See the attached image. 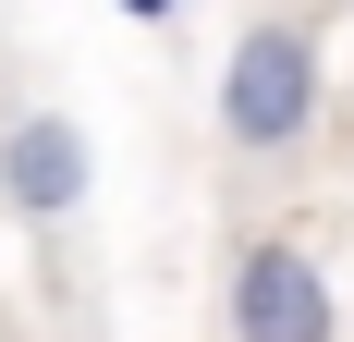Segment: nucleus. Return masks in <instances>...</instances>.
Wrapping results in <instances>:
<instances>
[{
  "mask_svg": "<svg viewBox=\"0 0 354 342\" xmlns=\"http://www.w3.org/2000/svg\"><path fill=\"white\" fill-rule=\"evenodd\" d=\"M318 98H330L318 25H245L232 37V62H220V135L245 159H293L318 135Z\"/></svg>",
  "mask_w": 354,
  "mask_h": 342,
  "instance_id": "1",
  "label": "nucleus"
},
{
  "mask_svg": "<svg viewBox=\"0 0 354 342\" xmlns=\"http://www.w3.org/2000/svg\"><path fill=\"white\" fill-rule=\"evenodd\" d=\"M220 318H232V342H342V294H330V269L293 233H257L245 257H232Z\"/></svg>",
  "mask_w": 354,
  "mask_h": 342,
  "instance_id": "2",
  "label": "nucleus"
},
{
  "mask_svg": "<svg viewBox=\"0 0 354 342\" xmlns=\"http://www.w3.org/2000/svg\"><path fill=\"white\" fill-rule=\"evenodd\" d=\"M86 123L73 110H12V135H0V208L37 220V233H62L73 208H86Z\"/></svg>",
  "mask_w": 354,
  "mask_h": 342,
  "instance_id": "3",
  "label": "nucleus"
}]
</instances>
